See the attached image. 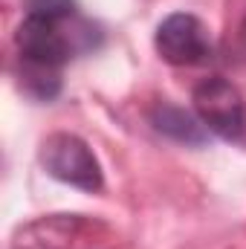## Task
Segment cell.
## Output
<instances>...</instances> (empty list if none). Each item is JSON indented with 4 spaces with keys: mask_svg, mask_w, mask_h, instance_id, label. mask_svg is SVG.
<instances>
[{
    "mask_svg": "<svg viewBox=\"0 0 246 249\" xmlns=\"http://www.w3.org/2000/svg\"><path fill=\"white\" fill-rule=\"evenodd\" d=\"M194 110L206 130L226 142L246 139V102L241 90L226 78H203L194 87Z\"/></svg>",
    "mask_w": 246,
    "mask_h": 249,
    "instance_id": "cell-1",
    "label": "cell"
},
{
    "mask_svg": "<svg viewBox=\"0 0 246 249\" xmlns=\"http://www.w3.org/2000/svg\"><path fill=\"white\" fill-rule=\"evenodd\" d=\"M41 162L44 168L67 186H75L81 191H99L102 188V165L87 148L84 139L72 133H53L41 145Z\"/></svg>",
    "mask_w": 246,
    "mask_h": 249,
    "instance_id": "cell-2",
    "label": "cell"
},
{
    "mask_svg": "<svg viewBox=\"0 0 246 249\" xmlns=\"http://www.w3.org/2000/svg\"><path fill=\"white\" fill-rule=\"evenodd\" d=\"M157 53L162 55V61L174 67H194L206 61L211 53V38L206 23L188 12L168 15L157 29Z\"/></svg>",
    "mask_w": 246,
    "mask_h": 249,
    "instance_id": "cell-3",
    "label": "cell"
},
{
    "mask_svg": "<svg viewBox=\"0 0 246 249\" xmlns=\"http://www.w3.org/2000/svg\"><path fill=\"white\" fill-rule=\"evenodd\" d=\"M18 53L26 67H41V70H55L70 61V38L61 32V23H50L41 18H26L18 26L15 35Z\"/></svg>",
    "mask_w": 246,
    "mask_h": 249,
    "instance_id": "cell-4",
    "label": "cell"
},
{
    "mask_svg": "<svg viewBox=\"0 0 246 249\" xmlns=\"http://www.w3.org/2000/svg\"><path fill=\"white\" fill-rule=\"evenodd\" d=\"M151 122L162 136H168L174 142L203 145V139H206L203 122H197L191 113H185L183 107H174V105H157L151 113Z\"/></svg>",
    "mask_w": 246,
    "mask_h": 249,
    "instance_id": "cell-5",
    "label": "cell"
},
{
    "mask_svg": "<svg viewBox=\"0 0 246 249\" xmlns=\"http://www.w3.org/2000/svg\"><path fill=\"white\" fill-rule=\"evenodd\" d=\"M26 18H41L50 23H67L75 15V0H23Z\"/></svg>",
    "mask_w": 246,
    "mask_h": 249,
    "instance_id": "cell-6",
    "label": "cell"
}]
</instances>
